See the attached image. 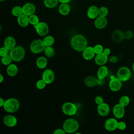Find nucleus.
<instances>
[{
    "label": "nucleus",
    "mask_w": 134,
    "mask_h": 134,
    "mask_svg": "<svg viewBox=\"0 0 134 134\" xmlns=\"http://www.w3.org/2000/svg\"><path fill=\"white\" fill-rule=\"evenodd\" d=\"M108 14V9L105 6H102L98 9V16L106 17Z\"/></svg>",
    "instance_id": "f704fd0d"
},
{
    "label": "nucleus",
    "mask_w": 134,
    "mask_h": 134,
    "mask_svg": "<svg viewBox=\"0 0 134 134\" xmlns=\"http://www.w3.org/2000/svg\"><path fill=\"white\" fill-rule=\"evenodd\" d=\"M130 103V98L127 95L122 96L119 99V104L124 107L127 106Z\"/></svg>",
    "instance_id": "7c9ffc66"
},
{
    "label": "nucleus",
    "mask_w": 134,
    "mask_h": 134,
    "mask_svg": "<svg viewBox=\"0 0 134 134\" xmlns=\"http://www.w3.org/2000/svg\"><path fill=\"white\" fill-rule=\"evenodd\" d=\"M103 101H104L103 98L100 96H99V95L96 96L95 98V102L97 105H99V104L103 103Z\"/></svg>",
    "instance_id": "a19ab883"
},
{
    "label": "nucleus",
    "mask_w": 134,
    "mask_h": 134,
    "mask_svg": "<svg viewBox=\"0 0 134 134\" xmlns=\"http://www.w3.org/2000/svg\"><path fill=\"white\" fill-rule=\"evenodd\" d=\"M108 69L107 66L101 65L98 69L97 72V75L99 80H102L106 77L108 74Z\"/></svg>",
    "instance_id": "393cba45"
},
{
    "label": "nucleus",
    "mask_w": 134,
    "mask_h": 134,
    "mask_svg": "<svg viewBox=\"0 0 134 134\" xmlns=\"http://www.w3.org/2000/svg\"><path fill=\"white\" fill-rule=\"evenodd\" d=\"M29 23L33 26L37 25L40 22L39 17H38V16L35 14H32L29 16Z\"/></svg>",
    "instance_id": "72a5a7b5"
},
{
    "label": "nucleus",
    "mask_w": 134,
    "mask_h": 134,
    "mask_svg": "<svg viewBox=\"0 0 134 134\" xmlns=\"http://www.w3.org/2000/svg\"><path fill=\"white\" fill-rule=\"evenodd\" d=\"M3 107L6 111L9 113H14L19 109L20 103L17 98H9L5 101Z\"/></svg>",
    "instance_id": "f03ea898"
},
{
    "label": "nucleus",
    "mask_w": 134,
    "mask_h": 134,
    "mask_svg": "<svg viewBox=\"0 0 134 134\" xmlns=\"http://www.w3.org/2000/svg\"><path fill=\"white\" fill-rule=\"evenodd\" d=\"M46 47L43 40L36 39L31 43L30 45V50L33 53L37 54L43 51Z\"/></svg>",
    "instance_id": "39448f33"
},
{
    "label": "nucleus",
    "mask_w": 134,
    "mask_h": 134,
    "mask_svg": "<svg viewBox=\"0 0 134 134\" xmlns=\"http://www.w3.org/2000/svg\"><path fill=\"white\" fill-rule=\"evenodd\" d=\"M55 78V75L53 71L49 69L45 70L42 74V79H43L47 84L52 83Z\"/></svg>",
    "instance_id": "9b49d317"
},
{
    "label": "nucleus",
    "mask_w": 134,
    "mask_h": 134,
    "mask_svg": "<svg viewBox=\"0 0 134 134\" xmlns=\"http://www.w3.org/2000/svg\"><path fill=\"white\" fill-rule=\"evenodd\" d=\"M6 1V0H0V2H4V1Z\"/></svg>",
    "instance_id": "8fccbe9b"
},
{
    "label": "nucleus",
    "mask_w": 134,
    "mask_h": 134,
    "mask_svg": "<svg viewBox=\"0 0 134 134\" xmlns=\"http://www.w3.org/2000/svg\"><path fill=\"white\" fill-rule=\"evenodd\" d=\"M97 111L98 114L101 116H106L110 112V107L109 105L105 103H103L98 105L97 107Z\"/></svg>",
    "instance_id": "f3484780"
},
{
    "label": "nucleus",
    "mask_w": 134,
    "mask_h": 134,
    "mask_svg": "<svg viewBox=\"0 0 134 134\" xmlns=\"http://www.w3.org/2000/svg\"><path fill=\"white\" fill-rule=\"evenodd\" d=\"M6 73L9 76L13 77L17 75L18 73V67L14 63H11L8 65L6 69Z\"/></svg>",
    "instance_id": "a878e982"
},
{
    "label": "nucleus",
    "mask_w": 134,
    "mask_h": 134,
    "mask_svg": "<svg viewBox=\"0 0 134 134\" xmlns=\"http://www.w3.org/2000/svg\"><path fill=\"white\" fill-rule=\"evenodd\" d=\"M95 52L93 47H87L82 51V57L86 60H90L95 56Z\"/></svg>",
    "instance_id": "6ab92c4d"
},
{
    "label": "nucleus",
    "mask_w": 134,
    "mask_h": 134,
    "mask_svg": "<svg viewBox=\"0 0 134 134\" xmlns=\"http://www.w3.org/2000/svg\"><path fill=\"white\" fill-rule=\"evenodd\" d=\"M9 51V50L4 46L1 47L0 49V56L1 57H2L7 55Z\"/></svg>",
    "instance_id": "58836bf2"
},
{
    "label": "nucleus",
    "mask_w": 134,
    "mask_h": 134,
    "mask_svg": "<svg viewBox=\"0 0 134 134\" xmlns=\"http://www.w3.org/2000/svg\"><path fill=\"white\" fill-rule=\"evenodd\" d=\"M3 123L8 127H14L17 124V118L12 115H7L4 117Z\"/></svg>",
    "instance_id": "ddd939ff"
},
{
    "label": "nucleus",
    "mask_w": 134,
    "mask_h": 134,
    "mask_svg": "<svg viewBox=\"0 0 134 134\" xmlns=\"http://www.w3.org/2000/svg\"><path fill=\"white\" fill-rule=\"evenodd\" d=\"M22 7H23V14L28 16L32 14H34L36 9V6L35 5V4L30 2H28L25 3L23 6Z\"/></svg>",
    "instance_id": "4468645a"
},
{
    "label": "nucleus",
    "mask_w": 134,
    "mask_h": 134,
    "mask_svg": "<svg viewBox=\"0 0 134 134\" xmlns=\"http://www.w3.org/2000/svg\"><path fill=\"white\" fill-rule=\"evenodd\" d=\"M113 115L116 118L121 119L124 117L125 114V107L120 104H117L114 105L113 109Z\"/></svg>",
    "instance_id": "9d476101"
},
{
    "label": "nucleus",
    "mask_w": 134,
    "mask_h": 134,
    "mask_svg": "<svg viewBox=\"0 0 134 134\" xmlns=\"http://www.w3.org/2000/svg\"><path fill=\"white\" fill-rule=\"evenodd\" d=\"M72 48L77 52H82L88 45V42L83 35L77 34L73 36L70 40Z\"/></svg>",
    "instance_id": "f257e3e1"
},
{
    "label": "nucleus",
    "mask_w": 134,
    "mask_h": 134,
    "mask_svg": "<svg viewBox=\"0 0 134 134\" xmlns=\"http://www.w3.org/2000/svg\"><path fill=\"white\" fill-rule=\"evenodd\" d=\"M43 51L45 55L48 58H52L55 55L54 49L51 46H46Z\"/></svg>",
    "instance_id": "c756f323"
},
{
    "label": "nucleus",
    "mask_w": 134,
    "mask_h": 134,
    "mask_svg": "<svg viewBox=\"0 0 134 134\" xmlns=\"http://www.w3.org/2000/svg\"><path fill=\"white\" fill-rule=\"evenodd\" d=\"M26 54L25 48L21 46H16L9 52V55L15 62H19L24 59Z\"/></svg>",
    "instance_id": "7ed1b4c3"
},
{
    "label": "nucleus",
    "mask_w": 134,
    "mask_h": 134,
    "mask_svg": "<svg viewBox=\"0 0 134 134\" xmlns=\"http://www.w3.org/2000/svg\"><path fill=\"white\" fill-rule=\"evenodd\" d=\"M108 60H109L110 62L113 63H115L118 61V58L116 56H115V55H111L109 57Z\"/></svg>",
    "instance_id": "79ce46f5"
},
{
    "label": "nucleus",
    "mask_w": 134,
    "mask_h": 134,
    "mask_svg": "<svg viewBox=\"0 0 134 134\" xmlns=\"http://www.w3.org/2000/svg\"><path fill=\"white\" fill-rule=\"evenodd\" d=\"M107 25V20L106 17L98 16L95 18L94 21L95 27L98 29H102L106 27Z\"/></svg>",
    "instance_id": "a211bd4d"
},
{
    "label": "nucleus",
    "mask_w": 134,
    "mask_h": 134,
    "mask_svg": "<svg viewBox=\"0 0 134 134\" xmlns=\"http://www.w3.org/2000/svg\"><path fill=\"white\" fill-rule=\"evenodd\" d=\"M58 0H43L44 5L48 8H53L58 4Z\"/></svg>",
    "instance_id": "cd10ccee"
},
{
    "label": "nucleus",
    "mask_w": 134,
    "mask_h": 134,
    "mask_svg": "<svg viewBox=\"0 0 134 134\" xmlns=\"http://www.w3.org/2000/svg\"><path fill=\"white\" fill-rule=\"evenodd\" d=\"M126 128V124L124 121H119L117 124V129L120 130H124Z\"/></svg>",
    "instance_id": "ea45409f"
},
{
    "label": "nucleus",
    "mask_w": 134,
    "mask_h": 134,
    "mask_svg": "<svg viewBox=\"0 0 134 134\" xmlns=\"http://www.w3.org/2000/svg\"><path fill=\"white\" fill-rule=\"evenodd\" d=\"M84 83L87 87H94L97 85L98 81L95 76L88 75L84 79Z\"/></svg>",
    "instance_id": "4be33fe9"
},
{
    "label": "nucleus",
    "mask_w": 134,
    "mask_h": 134,
    "mask_svg": "<svg viewBox=\"0 0 134 134\" xmlns=\"http://www.w3.org/2000/svg\"><path fill=\"white\" fill-rule=\"evenodd\" d=\"M58 10L61 15L66 16L70 13L71 7L68 3H61L59 6Z\"/></svg>",
    "instance_id": "5701e85b"
},
{
    "label": "nucleus",
    "mask_w": 134,
    "mask_h": 134,
    "mask_svg": "<svg viewBox=\"0 0 134 134\" xmlns=\"http://www.w3.org/2000/svg\"><path fill=\"white\" fill-rule=\"evenodd\" d=\"M118 121L116 118H110L107 119L105 122L104 127L106 130L113 131L117 129Z\"/></svg>",
    "instance_id": "f8f14e48"
},
{
    "label": "nucleus",
    "mask_w": 134,
    "mask_h": 134,
    "mask_svg": "<svg viewBox=\"0 0 134 134\" xmlns=\"http://www.w3.org/2000/svg\"><path fill=\"white\" fill-rule=\"evenodd\" d=\"M5 100H4V99L2 97L0 98V106H3L5 103Z\"/></svg>",
    "instance_id": "49530a36"
},
{
    "label": "nucleus",
    "mask_w": 134,
    "mask_h": 134,
    "mask_svg": "<svg viewBox=\"0 0 134 134\" xmlns=\"http://www.w3.org/2000/svg\"><path fill=\"white\" fill-rule=\"evenodd\" d=\"M98 8L95 5L90 6L87 10V15L90 19H95L98 16Z\"/></svg>",
    "instance_id": "412c9836"
},
{
    "label": "nucleus",
    "mask_w": 134,
    "mask_h": 134,
    "mask_svg": "<svg viewBox=\"0 0 134 134\" xmlns=\"http://www.w3.org/2000/svg\"><path fill=\"white\" fill-rule=\"evenodd\" d=\"M94 50L95 53V54H98L100 53H102L103 52L104 48L103 46L100 44H96L94 47Z\"/></svg>",
    "instance_id": "4c0bfd02"
},
{
    "label": "nucleus",
    "mask_w": 134,
    "mask_h": 134,
    "mask_svg": "<svg viewBox=\"0 0 134 134\" xmlns=\"http://www.w3.org/2000/svg\"><path fill=\"white\" fill-rule=\"evenodd\" d=\"M36 64L39 69H43L47 66L48 64V60L45 57L41 56L37 58Z\"/></svg>",
    "instance_id": "bb28decb"
},
{
    "label": "nucleus",
    "mask_w": 134,
    "mask_h": 134,
    "mask_svg": "<svg viewBox=\"0 0 134 134\" xmlns=\"http://www.w3.org/2000/svg\"><path fill=\"white\" fill-rule=\"evenodd\" d=\"M103 52L104 53H105L106 54H107V55H109V54H110V50L109 48H105L103 50Z\"/></svg>",
    "instance_id": "c03bdc74"
},
{
    "label": "nucleus",
    "mask_w": 134,
    "mask_h": 134,
    "mask_svg": "<svg viewBox=\"0 0 134 134\" xmlns=\"http://www.w3.org/2000/svg\"><path fill=\"white\" fill-rule=\"evenodd\" d=\"M72 0H58L59 2L60 3H69Z\"/></svg>",
    "instance_id": "a18cd8bd"
},
{
    "label": "nucleus",
    "mask_w": 134,
    "mask_h": 134,
    "mask_svg": "<svg viewBox=\"0 0 134 134\" xmlns=\"http://www.w3.org/2000/svg\"><path fill=\"white\" fill-rule=\"evenodd\" d=\"M17 23L21 27H26L28 26L29 23V16L24 14L17 17Z\"/></svg>",
    "instance_id": "b1692460"
},
{
    "label": "nucleus",
    "mask_w": 134,
    "mask_h": 134,
    "mask_svg": "<svg viewBox=\"0 0 134 134\" xmlns=\"http://www.w3.org/2000/svg\"><path fill=\"white\" fill-rule=\"evenodd\" d=\"M43 41L46 46H51L54 42V38L52 36H46Z\"/></svg>",
    "instance_id": "2f4dec72"
},
{
    "label": "nucleus",
    "mask_w": 134,
    "mask_h": 134,
    "mask_svg": "<svg viewBox=\"0 0 134 134\" xmlns=\"http://www.w3.org/2000/svg\"><path fill=\"white\" fill-rule=\"evenodd\" d=\"M12 14L15 17H19L23 14V7L20 6H15L12 9Z\"/></svg>",
    "instance_id": "c85d7f7f"
},
{
    "label": "nucleus",
    "mask_w": 134,
    "mask_h": 134,
    "mask_svg": "<svg viewBox=\"0 0 134 134\" xmlns=\"http://www.w3.org/2000/svg\"><path fill=\"white\" fill-rule=\"evenodd\" d=\"M47 83L43 79L39 80L36 83V87L39 90H42L45 88Z\"/></svg>",
    "instance_id": "c9c22d12"
},
{
    "label": "nucleus",
    "mask_w": 134,
    "mask_h": 134,
    "mask_svg": "<svg viewBox=\"0 0 134 134\" xmlns=\"http://www.w3.org/2000/svg\"><path fill=\"white\" fill-rule=\"evenodd\" d=\"M79 127V122L74 118H68L66 119L64 121L62 126V128L65 132L69 133L76 132Z\"/></svg>",
    "instance_id": "20e7f679"
},
{
    "label": "nucleus",
    "mask_w": 134,
    "mask_h": 134,
    "mask_svg": "<svg viewBox=\"0 0 134 134\" xmlns=\"http://www.w3.org/2000/svg\"><path fill=\"white\" fill-rule=\"evenodd\" d=\"M122 81L117 77L111 78L109 82V87L113 92L119 91L122 87Z\"/></svg>",
    "instance_id": "1a4fd4ad"
},
{
    "label": "nucleus",
    "mask_w": 134,
    "mask_h": 134,
    "mask_svg": "<svg viewBox=\"0 0 134 134\" xmlns=\"http://www.w3.org/2000/svg\"><path fill=\"white\" fill-rule=\"evenodd\" d=\"M62 111L67 116H74L77 112V107L72 102H66L62 106Z\"/></svg>",
    "instance_id": "0eeeda50"
},
{
    "label": "nucleus",
    "mask_w": 134,
    "mask_h": 134,
    "mask_svg": "<svg viewBox=\"0 0 134 134\" xmlns=\"http://www.w3.org/2000/svg\"><path fill=\"white\" fill-rule=\"evenodd\" d=\"M131 72L127 66H121L118 69L117 72V77L122 82H126L131 77Z\"/></svg>",
    "instance_id": "423d86ee"
},
{
    "label": "nucleus",
    "mask_w": 134,
    "mask_h": 134,
    "mask_svg": "<svg viewBox=\"0 0 134 134\" xmlns=\"http://www.w3.org/2000/svg\"><path fill=\"white\" fill-rule=\"evenodd\" d=\"M12 60V58L9 54H7L6 55L2 57L1 58V62L4 65H9L10 64H11Z\"/></svg>",
    "instance_id": "473e14b6"
},
{
    "label": "nucleus",
    "mask_w": 134,
    "mask_h": 134,
    "mask_svg": "<svg viewBox=\"0 0 134 134\" xmlns=\"http://www.w3.org/2000/svg\"><path fill=\"white\" fill-rule=\"evenodd\" d=\"M132 71L134 72V62L132 63Z\"/></svg>",
    "instance_id": "09e8293b"
},
{
    "label": "nucleus",
    "mask_w": 134,
    "mask_h": 134,
    "mask_svg": "<svg viewBox=\"0 0 134 134\" xmlns=\"http://www.w3.org/2000/svg\"><path fill=\"white\" fill-rule=\"evenodd\" d=\"M124 33L125 32L120 29H116L111 34V39L115 42H121L125 39Z\"/></svg>",
    "instance_id": "2eb2a0df"
},
{
    "label": "nucleus",
    "mask_w": 134,
    "mask_h": 134,
    "mask_svg": "<svg viewBox=\"0 0 134 134\" xmlns=\"http://www.w3.org/2000/svg\"><path fill=\"white\" fill-rule=\"evenodd\" d=\"M34 27L36 29V32L40 36H46L49 32V27L45 22H39Z\"/></svg>",
    "instance_id": "6e6552de"
},
{
    "label": "nucleus",
    "mask_w": 134,
    "mask_h": 134,
    "mask_svg": "<svg viewBox=\"0 0 134 134\" xmlns=\"http://www.w3.org/2000/svg\"><path fill=\"white\" fill-rule=\"evenodd\" d=\"M3 81H4V77H3V75L1 74H0V83H2Z\"/></svg>",
    "instance_id": "de8ad7c7"
},
{
    "label": "nucleus",
    "mask_w": 134,
    "mask_h": 134,
    "mask_svg": "<svg viewBox=\"0 0 134 134\" xmlns=\"http://www.w3.org/2000/svg\"><path fill=\"white\" fill-rule=\"evenodd\" d=\"M16 40L12 36H8L4 40V46L8 49L9 51L16 47Z\"/></svg>",
    "instance_id": "aec40b11"
},
{
    "label": "nucleus",
    "mask_w": 134,
    "mask_h": 134,
    "mask_svg": "<svg viewBox=\"0 0 134 134\" xmlns=\"http://www.w3.org/2000/svg\"><path fill=\"white\" fill-rule=\"evenodd\" d=\"M108 58V55L103 52L102 53L96 54V55L95 57L94 61L96 64L101 66L105 65L107 62Z\"/></svg>",
    "instance_id": "dca6fc26"
},
{
    "label": "nucleus",
    "mask_w": 134,
    "mask_h": 134,
    "mask_svg": "<svg viewBox=\"0 0 134 134\" xmlns=\"http://www.w3.org/2000/svg\"><path fill=\"white\" fill-rule=\"evenodd\" d=\"M66 132L64 131V130L62 128H59V129H55L53 132V134H65Z\"/></svg>",
    "instance_id": "37998d69"
},
{
    "label": "nucleus",
    "mask_w": 134,
    "mask_h": 134,
    "mask_svg": "<svg viewBox=\"0 0 134 134\" xmlns=\"http://www.w3.org/2000/svg\"><path fill=\"white\" fill-rule=\"evenodd\" d=\"M124 35H125V39L130 40V39H131L133 38V32L131 30H126L125 32Z\"/></svg>",
    "instance_id": "e433bc0d"
}]
</instances>
